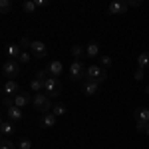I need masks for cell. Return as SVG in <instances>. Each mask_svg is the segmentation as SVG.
<instances>
[{"label":"cell","instance_id":"cell-14","mask_svg":"<svg viewBox=\"0 0 149 149\" xmlns=\"http://www.w3.org/2000/svg\"><path fill=\"white\" fill-rule=\"evenodd\" d=\"M6 54L10 56V60H18L22 54V48H20V44H10V46H6Z\"/></svg>","mask_w":149,"mask_h":149},{"label":"cell","instance_id":"cell-1","mask_svg":"<svg viewBox=\"0 0 149 149\" xmlns=\"http://www.w3.org/2000/svg\"><path fill=\"white\" fill-rule=\"evenodd\" d=\"M32 105H34L38 111H42V113H50L54 109V103L50 102V97L44 95V93H34L32 95Z\"/></svg>","mask_w":149,"mask_h":149},{"label":"cell","instance_id":"cell-18","mask_svg":"<svg viewBox=\"0 0 149 149\" xmlns=\"http://www.w3.org/2000/svg\"><path fill=\"white\" fill-rule=\"evenodd\" d=\"M137 66L141 70H147L149 68V52H141L137 56Z\"/></svg>","mask_w":149,"mask_h":149},{"label":"cell","instance_id":"cell-27","mask_svg":"<svg viewBox=\"0 0 149 149\" xmlns=\"http://www.w3.org/2000/svg\"><path fill=\"white\" fill-rule=\"evenodd\" d=\"M100 64H102L103 68H109V66H111V58L109 56H100Z\"/></svg>","mask_w":149,"mask_h":149},{"label":"cell","instance_id":"cell-32","mask_svg":"<svg viewBox=\"0 0 149 149\" xmlns=\"http://www.w3.org/2000/svg\"><path fill=\"white\" fill-rule=\"evenodd\" d=\"M145 127H147V123H137V131H145Z\"/></svg>","mask_w":149,"mask_h":149},{"label":"cell","instance_id":"cell-2","mask_svg":"<svg viewBox=\"0 0 149 149\" xmlns=\"http://www.w3.org/2000/svg\"><path fill=\"white\" fill-rule=\"evenodd\" d=\"M86 78H88L90 81L102 84V81H105L107 74H105V70H103L102 66H97V64H90V66H88V70H86Z\"/></svg>","mask_w":149,"mask_h":149},{"label":"cell","instance_id":"cell-8","mask_svg":"<svg viewBox=\"0 0 149 149\" xmlns=\"http://www.w3.org/2000/svg\"><path fill=\"white\" fill-rule=\"evenodd\" d=\"M127 8H129L127 2H123V0H115V2H111V4L107 6V12H109V14H125Z\"/></svg>","mask_w":149,"mask_h":149},{"label":"cell","instance_id":"cell-9","mask_svg":"<svg viewBox=\"0 0 149 149\" xmlns=\"http://www.w3.org/2000/svg\"><path fill=\"white\" fill-rule=\"evenodd\" d=\"M6 117H8V121H20L24 117V113H22V109L20 107H16V105H10L8 109H6Z\"/></svg>","mask_w":149,"mask_h":149},{"label":"cell","instance_id":"cell-28","mask_svg":"<svg viewBox=\"0 0 149 149\" xmlns=\"http://www.w3.org/2000/svg\"><path fill=\"white\" fill-rule=\"evenodd\" d=\"M32 147V141L30 139H22L20 143H18V149H30Z\"/></svg>","mask_w":149,"mask_h":149},{"label":"cell","instance_id":"cell-23","mask_svg":"<svg viewBox=\"0 0 149 149\" xmlns=\"http://www.w3.org/2000/svg\"><path fill=\"white\" fill-rule=\"evenodd\" d=\"M30 60H32V52L22 50V54H20V58H18V62H20V64H28Z\"/></svg>","mask_w":149,"mask_h":149},{"label":"cell","instance_id":"cell-11","mask_svg":"<svg viewBox=\"0 0 149 149\" xmlns=\"http://www.w3.org/2000/svg\"><path fill=\"white\" fill-rule=\"evenodd\" d=\"M14 131H16V127H14L12 121L4 119V121L0 123V133H2V137H10V135H14Z\"/></svg>","mask_w":149,"mask_h":149},{"label":"cell","instance_id":"cell-6","mask_svg":"<svg viewBox=\"0 0 149 149\" xmlns=\"http://www.w3.org/2000/svg\"><path fill=\"white\" fill-rule=\"evenodd\" d=\"M18 93H20V86H18V81H14V80L4 81V86H2V95L14 97V95H18Z\"/></svg>","mask_w":149,"mask_h":149},{"label":"cell","instance_id":"cell-33","mask_svg":"<svg viewBox=\"0 0 149 149\" xmlns=\"http://www.w3.org/2000/svg\"><path fill=\"white\" fill-rule=\"evenodd\" d=\"M145 133H147V135H149V123H147V127H145Z\"/></svg>","mask_w":149,"mask_h":149},{"label":"cell","instance_id":"cell-31","mask_svg":"<svg viewBox=\"0 0 149 149\" xmlns=\"http://www.w3.org/2000/svg\"><path fill=\"white\" fill-rule=\"evenodd\" d=\"M127 4H129V6H139V4H141V0H129Z\"/></svg>","mask_w":149,"mask_h":149},{"label":"cell","instance_id":"cell-19","mask_svg":"<svg viewBox=\"0 0 149 149\" xmlns=\"http://www.w3.org/2000/svg\"><path fill=\"white\" fill-rule=\"evenodd\" d=\"M70 52H72V56L76 58V60H81V58L86 56V48H84V46H80V44H76V46H74L72 50H70Z\"/></svg>","mask_w":149,"mask_h":149},{"label":"cell","instance_id":"cell-34","mask_svg":"<svg viewBox=\"0 0 149 149\" xmlns=\"http://www.w3.org/2000/svg\"><path fill=\"white\" fill-rule=\"evenodd\" d=\"M145 90H147V93H149V86H147V88H145Z\"/></svg>","mask_w":149,"mask_h":149},{"label":"cell","instance_id":"cell-13","mask_svg":"<svg viewBox=\"0 0 149 149\" xmlns=\"http://www.w3.org/2000/svg\"><path fill=\"white\" fill-rule=\"evenodd\" d=\"M40 125L42 127H46V129H50V127H54L56 125V115L52 113H42V117H40Z\"/></svg>","mask_w":149,"mask_h":149},{"label":"cell","instance_id":"cell-3","mask_svg":"<svg viewBox=\"0 0 149 149\" xmlns=\"http://www.w3.org/2000/svg\"><path fill=\"white\" fill-rule=\"evenodd\" d=\"M18 74H20V62L18 60H6L2 64V76L6 78V81L18 78Z\"/></svg>","mask_w":149,"mask_h":149},{"label":"cell","instance_id":"cell-26","mask_svg":"<svg viewBox=\"0 0 149 149\" xmlns=\"http://www.w3.org/2000/svg\"><path fill=\"white\" fill-rule=\"evenodd\" d=\"M32 42H34V40H28V38H20V48H22V50H30Z\"/></svg>","mask_w":149,"mask_h":149},{"label":"cell","instance_id":"cell-20","mask_svg":"<svg viewBox=\"0 0 149 149\" xmlns=\"http://www.w3.org/2000/svg\"><path fill=\"white\" fill-rule=\"evenodd\" d=\"M30 90L34 93H42V90H44V81L38 80V78H34V80L30 81Z\"/></svg>","mask_w":149,"mask_h":149},{"label":"cell","instance_id":"cell-10","mask_svg":"<svg viewBox=\"0 0 149 149\" xmlns=\"http://www.w3.org/2000/svg\"><path fill=\"white\" fill-rule=\"evenodd\" d=\"M133 117L137 123H149V109L147 107H137L133 111Z\"/></svg>","mask_w":149,"mask_h":149},{"label":"cell","instance_id":"cell-7","mask_svg":"<svg viewBox=\"0 0 149 149\" xmlns=\"http://www.w3.org/2000/svg\"><path fill=\"white\" fill-rule=\"evenodd\" d=\"M30 52H32V56H34V58H40V60L48 56V48H46L44 42H32Z\"/></svg>","mask_w":149,"mask_h":149},{"label":"cell","instance_id":"cell-17","mask_svg":"<svg viewBox=\"0 0 149 149\" xmlns=\"http://www.w3.org/2000/svg\"><path fill=\"white\" fill-rule=\"evenodd\" d=\"M48 70H50V74H52L54 78H60V74H62L64 66H62L60 62H50V64H48Z\"/></svg>","mask_w":149,"mask_h":149},{"label":"cell","instance_id":"cell-5","mask_svg":"<svg viewBox=\"0 0 149 149\" xmlns=\"http://www.w3.org/2000/svg\"><path fill=\"white\" fill-rule=\"evenodd\" d=\"M44 92L48 93V97L58 95V93L62 92V84H60V80H58V78H50V80H46L44 81Z\"/></svg>","mask_w":149,"mask_h":149},{"label":"cell","instance_id":"cell-29","mask_svg":"<svg viewBox=\"0 0 149 149\" xmlns=\"http://www.w3.org/2000/svg\"><path fill=\"white\" fill-rule=\"evenodd\" d=\"M143 76H145V70H141V68L135 70V80H143Z\"/></svg>","mask_w":149,"mask_h":149},{"label":"cell","instance_id":"cell-25","mask_svg":"<svg viewBox=\"0 0 149 149\" xmlns=\"http://www.w3.org/2000/svg\"><path fill=\"white\" fill-rule=\"evenodd\" d=\"M0 149H16V145L12 143L8 137H2V143H0Z\"/></svg>","mask_w":149,"mask_h":149},{"label":"cell","instance_id":"cell-12","mask_svg":"<svg viewBox=\"0 0 149 149\" xmlns=\"http://www.w3.org/2000/svg\"><path fill=\"white\" fill-rule=\"evenodd\" d=\"M12 100H14V105H16V107H20V109H22L24 105H28V102H32V97H30L26 92H20L18 95H14Z\"/></svg>","mask_w":149,"mask_h":149},{"label":"cell","instance_id":"cell-16","mask_svg":"<svg viewBox=\"0 0 149 149\" xmlns=\"http://www.w3.org/2000/svg\"><path fill=\"white\" fill-rule=\"evenodd\" d=\"M86 56H88V58L100 56V44H97V42H92V44H88V46H86Z\"/></svg>","mask_w":149,"mask_h":149},{"label":"cell","instance_id":"cell-24","mask_svg":"<svg viewBox=\"0 0 149 149\" xmlns=\"http://www.w3.org/2000/svg\"><path fill=\"white\" fill-rule=\"evenodd\" d=\"M22 8H24L26 12H34L36 8H38V6H36V2H34V0H26V2L22 4Z\"/></svg>","mask_w":149,"mask_h":149},{"label":"cell","instance_id":"cell-15","mask_svg":"<svg viewBox=\"0 0 149 149\" xmlns=\"http://www.w3.org/2000/svg\"><path fill=\"white\" fill-rule=\"evenodd\" d=\"M100 92V84H95V81H86L84 84V93L86 95H95V93Z\"/></svg>","mask_w":149,"mask_h":149},{"label":"cell","instance_id":"cell-30","mask_svg":"<svg viewBox=\"0 0 149 149\" xmlns=\"http://www.w3.org/2000/svg\"><path fill=\"white\" fill-rule=\"evenodd\" d=\"M48 4H50L48 0H36V6H38V8H44V6H48Z\"/></svg>","mask_w":149,"mask_h":149},{"label":"cell","instance_id":"cell-4","mask_svg":"<svg viewBox=\"0 0 149 149\" xmlns=\"http://www.w3.org/2000/svg\"><path fill=\"white\" fill-rule=\"evenodd\" d=\"M86 64L81 60H74V64H70V80L74 81H80L86 78Z\"/></svg>","mask_w":149,"mask_h":149},{"label":"cell","instance_id":"cell-21","mask_svg":"<svg viewBox=\"0 0 149 149\" xmlns=\"http://www.w3.org/2000/svg\"><path fill=\"white\" fill-rule=\"evenodd\" d=\"M52 113L56 115H66L68 113V109H66V105H64V103H56V105H54V109H52Z\"/></svg>","mask_w":149,"mask_h":149},{"label":"cell","instance_id":"cell-22","mask_svg":"<svg viewBox=\"0 0 149 149\" xmlns=\"http://www.w3.org/2000/svg\"><path fill=\"white\" fill-rule=\"evenodd\" d=\"M12 10V2L10 0H0V12L2 14H8Z\"/></svg>","mask_w":149,"mask_h":149}]
</instances>
